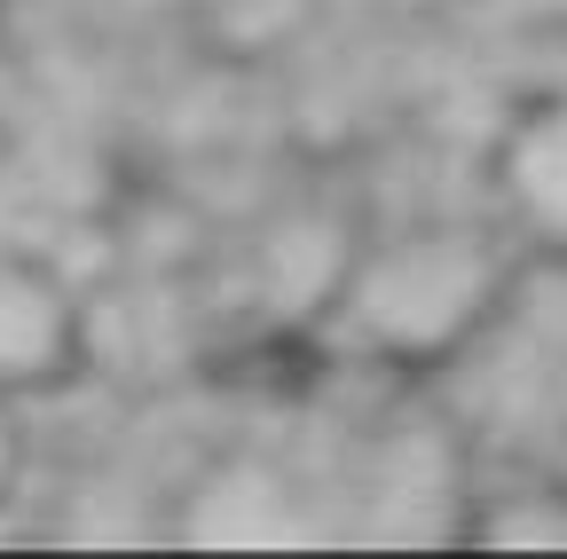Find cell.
I'll return each mask as SVG.
<instances>
[{
    "mask_svg": "<svg viewBox=\"0 0 567 559\" xmlns=\"http://www.w3.org/2000/svg\"><path fill=\"white\" fill-rule=\"evenodd\" d=\"M457 544H473V551H567V480L528 473L505 488H481L473 513L457 520Z\"/></svg>",
    "mask_w": 567,
    "mask_h": 559,
    "instance_id": "4",
    "label": "cell"
},
{
    "mask_svg": "<svg viewBox=\"0 0 567 559\" xmlns=\"http://www.w3.org/2000/svg\"><path fill=\"white\" fill-rule=\"evenodd\" d=\"M87 371V308L71 276L32 252H0V386L17 402Z\"/></svg>",
    "mask_w": 567,
    "mask_h": 559,
    "instance_id": "2",
    "label": "cell"
},
{
    "mask_svg": "<svg viewBox=\"0 0 567 559\" xmlns=\"http://www.w3.org/2000/svg\"><path fill=\"white\" fill-rule=\"evenodd\" d=\"M354 252H363V237H354V221H339L331 205H300V214H284L260 237V252H252V276H260L268 315H284V323L331 315L339 292H347Z\"/></svg>",
    "mask_w": 567,
    "mask_h": 559,
    "instance_id": "3",
    "label": "cell"
},
{
    "mask_svg": "<svg viewBox=\"0 0 567 559\" xmlns=\"http://www.w3.org/2000/svg\"><path fill=\"white\" fill-rule=\"evenodd\" d=\"M496 308H505V245L473 221H410L394 237H363L331 315L363 355L434 371L465 355Z\"/></svg>",
    "mask_w": 567,
    "mask_h": 559,
    "instance_id": "1",
    "label": "cell"
},
{
    "mask_svg": "<svg viewBox=\"0 0 567 559\" xmlns=\"http://www.w3.org/2000/svg\"><path fill=\"white\" fill-rule=\"evenodd\" d=\"M17 480H24V417H17V394L0 386V505H9Z\"/></svg>",
    "mask_w": 567,
    "mask_h": 559,
    "instance_id": "5",
    "label": "cell"
}]
</instances>
